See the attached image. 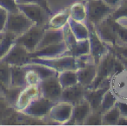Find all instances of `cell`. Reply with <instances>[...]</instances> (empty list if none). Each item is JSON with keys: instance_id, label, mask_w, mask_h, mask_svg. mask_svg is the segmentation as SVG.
Listing matches in <instances>:
<instances>
[{"instance_id": "cell-3", "label": "cell", "mask_w": 127, "mask_h": 126, "mask_svg": "<svg viewBox=\"0 0 127 126\" xmlns=\"http://www.w3.org/2000/svg\"><path fill=\"white\" fill-rule=\"evenodd\" d=\"M118 22L110 15L94 27L100 38L109 47H113L118 44Z\"/></svg>"}, {"instance_id": "cell-28", "label": "cell", "mask_w": 127, "mask_h": 126, "mask_svg": "<svg viewBox=\"0 0 127 126\" xmlns=\"http://www.w3.org/2000/svg\"><path fill=\"white\" fill-rule=\"evenodd\" d=\"M91 53V46H90V41L88 39L85 40H79L77 41L76 45L72 51V56L75 58L81 55L90 54Z\"/></svg>"}, {"instance_id": "cell-29", "label": "cell", "mask_w": 127, "mask_h": 126, "mask_svg": "<svg viewBox=\"0 0 127 126\" xmlns=\"http://www.w3.org/2000/svg\"><path fill=\"white\" fill-rule=\"evenodd\" d=\"M102 117L103 112L100 109L98 110H92L91 113L87 117L86 120L84 124H102Z\"/></svg>"}, {"instance_id": "cell-7", "label": "cell", "mask_w": 127, "mask_h": 126, "mask_svg": "<svg viewBox=\"0 0 127 126\" xmlns=\"http://www.w3.org/2000/svg\"><path fill=\"white\" fill-rule=\"evenodd\" d=\"M73 110L74 104L60 100L55 103L46 117L51 119L53 123L66 124L72 117Z\"/></svg>"}, {"instance_id": "cell-14", "label": "cell", "mask_w": 127, "mask_h": 126, "mask_svg": "<svg viewBox=\"0 0 127 126\" xmlns=\"http://www.w3.org/2000/svg\"><path fill=\"white\" fill-rule=\"evenodd\" d=\"M91 111L92 107L90 103L85 98H84L82 101L74 105L72 117L66 124H84Z\"/></svg>"}, {"instance_id": "cell-36", "label": "cell", "mask_w": 127, "mask_h": 126, "mask_svg": "<svg viewBox=\"0 0 127 126\" xmlns=\"http://www.w3.org/2000/svg\"><path fill=\"white\" fill-rule=\"evenodd\" d=\"M3 36H4V32H1V33H0V42H1V39H2Z\"/></svg>"}, {"instance_id": "cell-35", "label": "cell", "mask_w": 127, "mask_h": 126, "mask_svg": "<svg viewBox=\"0 0 127 126\" xmlns=\"http://www.w3.org/2000/svg\"><path fill=\"white\" fill-rule=\"evenodd\" d=\"M118 125H127V117L125 116H120L118 121Z\"/></svg>"}, {"instance_id": "cell-24", "label": "cell", "mask_w": 127, "mask_h": 126, "mask_svg": "<svg viewBox=\"0 0 127 126\" xmlns=\"http://www.w3.org/2000/svg\"><path fill=\"white\" fill-rule=\"evenodd\" d=\"M11 65L7 62L0 60V87L7 89L11 84Z\"/></svg>"}, {"instance_id": "cell-22", "label": "cell", "mask_w": 127, "mask_h": 126, "mask_svg": "<svg viewBox=\"0 0 127 126\" xmlns=\"http://www.w3.org/2000/svg\"><path fill=\"white\" fill-rule=\"evenodd\" d=\"M111 15L120 25L127 28V0H121Z\"/></svg>"}, {"instance_id": "cell-8", "label": "cell", "mask_w": 127, "mask_h": 126, "mask_svg": "<svg viewBox=\"0 0 127 126\" xmlns=\"http://www.w3.org/2000/svg\"><path fill=\"white\" fill-rule=\"evenodd\" d=\"M31 58H32V53L27 51L26 48L24 47L22 44L14 42L7 54L1 60L7 62L11 65L24 66L30 62Z\"/></svg>"}, {"instance_id": "cell-26", "label": "cell", "mask_w": 127, "mask_h": 126, "mask_svg": "<svg viewBox=\"0 0 127 126\" xmlns=\"http://www.w3.org/2000/svg\"><path fill=\"white\" fill-rule=\"evenodd\" d=\"M15 40H16V38L14 36L8 33V32H4V36H3L1 42H0V60L7 54L9 50L14 44Z\"/></svg>"}, {"instance_id": "cell-37", "label": "cell", "mask_w": 127, "mask_h": 126, "mask_svg": "<svg viewBox=\"0 0 127 126\" xmlns=\"http://www.w3.org/2000/svg\"><path fill=\"white\" fill-rule=\"evenodd\" d=\"M84 1H88V0H84Z\"/></svg>"}, {"instance_id": "cell-13", "label": "cell", "mask_w": 127, "mask_h": 126, "mask_svg": "<svg viewBox=\"0 0 127 126\" xmlns=\"http://www.w3.org/2000/svg\"><path fill=\"white\" fill-rule=\"evenodd\" d=\"M85 91H86V88L84 87L78 83L74 85L64 88L61 100L71 103L75 105L85 98Z\"/></svg>"}, {"instance_id": "cell-10", "label": "cell", "mask_w": 127, "mask_h": 126, "mask_svg": "<svg viewBox=\"0 0 127 126\" xmlns=\"http://www.w3.org/2000/svg\"><path fill=\"white\" fill-rule=\"evenodd\" d=\"M88 26L90 29L89 41L91 46V55L93 58L96 64H97L102 57L110 50V47L100 38L93 25H88Z\"/></svg>"}, {"instance_id": "cell-33", "label": "cell", "mask_w": 127, "mask_h": 126, "mask_svg": "<svg viewBox=\"0 0 127 126\" xmlns=\"http://www.w3.org/2000/svg\"><path fill=\"white\" fill-rule=\"evenodd\" d=\"M117 106L119 109L121 116H125V117H127V102L123 101V100H118V102H117Z\"/></svg>"}, {"instance_id": "cell-27", "label": "cell", "mask_w": 127, "mask_h": 126, "mask_svg": "<svg viewBox=\"0 0 127 126\" xmlns=\"http://www.w3.org/2000/svg\"><path fill=\"white\" fill-rule=\"evenodd\" d=\"M118 100V99L116 96V95L112 92V91L111 89H109L105 92V94L104 95V97L102 99V103H101L100 110L104 113V111H106V110L112 108L113 106H115Z\"/></svg>"}, {"instance_id": "cell-19", "label": "cell", "mask_w": 127, "mask_h": 126, "mask_svg": "<svg viewBox=\"0 0 127 126\" xmlns=\"http://www.w3.org/2000/svg\"><path fill=\"white\" fill-rule=\"evenodd\" d=\"M70 15L74 20L87 24V8L86 1L79 0L73 3L70 6Z\"/></svg>"}, {"instance_id": "cell-30", "label": "cell", "mask_w": 127, "mask_h": 126, "mask_svg": "<svg viewBox=\"0 0 127 126\" xmlns=\"http://www.w3.org/2000/svg\"><path fill=\"white\" fill-rule=\"evenodd\" d=\"M26 67V66H25ZM26 71V84L27 85H34V84H37L39 85L41 82V77H39L38 73H37L36 70H34L33 69L27 68Z\"/></svg>"}, {"instance_id": "cell-20", "label": "cell", "mask_w": 127, "mask_h": 126, "mask_svg": "<svg viewBox=\"0 0 127 126\" xmlns=\"http://www.w3.org/2000/svg\"><path fill=\"white\" fill-rule=\"evenodd\" d=\"M68 24H69L71 30L72 31L73 34L78 41L89 38L90 29H89V26L86 23L76 21L70 17L69 20H68Z\"/></svg>"}, {"instance_id": "cell-31", "label": "cell", "mask_w": 127, "mask_h": 126, "mask_svg": "<svg viewBox=\"0 0 127 126\" xmlns=\"http://www.w3.org/2000/svg\"><path fill=\"white\" fill-rule=\"evenodd\" d=\"M0 6L5 9L8 12H18L20 11L18 4L16 0H0Z\"/></svg>"}, {"instance_id": "cell-21", "label": "cell", "mask_w": 127, "mask_h": 126, "mask_svg": "<svg viewBox=\"0 0 127 126\" xmlns=\"http://www.w3.org/2000/svg\"><path fill=\"white\" fill-rule=\"evenodd\" d=\"M70 8V7H69ZM66 8L62 11H59L51 16L49 21V26L55 29H62L68 23L70 18V9Z\"/></svg>"}, {"instance_id": "cell-15", "label": "cell", "mask_w": 127, "mask_h": 126, "mask_svg": "<svg viewBox=\"0 0 127 126\" xmlns=\"http://www.w3.org/2000/svg\"><path fill=\"white\" fill-rule=\"evenodd\" d=\"M64 41V31L62 29H55L52 27L48 26L47 29L45 30L42 39H41L40 43L37 45V50L42 49V48L45 47L50 44H58V43H61Z\"/></svg>"}, {"instance_id": "cell-6", "label": "cell", "mask_w": 127, "mask_h": 126, "mask_svg": "<svg viewBox=\"0 0 127 126\" xmlns=\"http://www.w3.org/2000/svg\"><path fill=\"white\" fill-rule=\"evenodd\" d=\"M41 96L57 103L60 101L62 97L63 87L58 78V75L43 78L39 84Z\"/></svg>"}, {"instance_id": "cell-23", "label": "cell", "mask_w": 127, "mask_h": 126, "mask_svg": "<svg viewBox=\"0 0 127 126\" xmlns=\"http://www.w3.org/2000/svg\"><path fill=\"white\" fill-rule=\"evenodd\" d=\"M58 78H59L63 89L74 85L78 83L77 70H65L58 72Z\"/></svg>"}, {"instance_id": "cell-11", "label": "cell", "mask_w": 127, "mask_h": 126, "mask_svg": "<svg viewBox=\"0 0 127 126\" xmlns=\"http://www.w3.org/2000/svg\"><path fill=\"white\" fill-rule=\"evenodd\" d=\"M41 96L39 85H27L21 91L19 96L15 104V109L17 111L22 112L30 105L32 102L36 100Z\"/></svg>"}, {"instance_id": "cell-2", "label": "cell", "mask_w": 127, "mask_h": 126, "mask_svg": "<svg viewBox=\"0 0 127 126\" xmlns=\"http://www.w3.org/2000/svg\"><path fill=\"white\" fill-rule=\"evenodd\" d=\"M87 25L96 26L112 13L113 10L104 0L86 1Z\"/></svg>"}, {"instance_id": "cell-17", "label": "cell", "mask_w": 127, "mask_h": 126, "mask_svg": "<svg viewBox=\"0 0 127 126\" xmlns=\"http://www.w3.org/2000/svg\"><path fill=\"white\" fill-rule=\"evenodd\" d=\"M110 88L107 87H98L95 89L92 88H86L85 93V98L89 102L92 110H98L100 109L102 99L104 95Z\"/></svg>"}, {"instance_id": "cell-32", "label": "cell", "mask_w": 127, "mask_h": 126, "mask_svg": "<svg viewBox=\"0 0 127 126\" xmlns=\"http://www.w3.org/2000/svg\"><path fill=\"white\" fill-rule=\"evenodd\" d=\"M8 13L9 12L5 9L0 6V33L4 32L6 21H7L8 18Z\"/></svg>"}, {"instance_id": "cell-12", "label": "cell", "mask_w": 127, "mask_h": 126, "mask_svg": "<svg viewBox=\"0 0 127 126\" xmlns=\"http://www.w3.org/2000/svg\"><path fill=\"white\" fill-rule=\"evenodd\" d=\"M64 55H71L65 43L61 42L58 44H50L42 49L32 52V58H54L58 57L64 56ZM72 56V55H71Z\"/></svg>"}, {"instance_id": "cell-1", "label": "cell", "mask_w": 127, "mask_h": 126, "mask_svg": "<svg viewBox=\"0 0 127 126\" xmlns=\"http://www.w3.org/2000/svg\"><path fill=\"white\" fill-rule=\"evenodd\" d=\"M34 25L35 24L22 11L9 12L4 32L11 34L17 39Z\"/></svg>"}, {"instance_id": "cell-34", "label": "cell", "mask_w": 127, "mask_h": 126, "mask_svg": "<svg viewBox=\"0 0 127 126\" xmlns=\"http://www.w3.org/2000/svg\"><path fill=\"white\" fill-rule=\"evenodd\" d=\"M104 1L108 4V5L111 6L112 9H115V8L118 5V4L120 3L121 0H104Z\"/></svg>"}, {"instance_id": "cell-4", "label": "cell", "mask_w": 127, "mask_h": 126, "mask_svg": "<svg viewBox=\"0 0 127 126\" xmlns=\"http://www.w3.org/2000/svg\"><path fill=\"white\" fill-rule=\"evenodd\" d=\"M20 11L25 13L35 25H46L49 24L51 14L45 7L37 3L18 4Z\"/></svg>"}, {"instance_id": "cell-5", "label": "cell", "mask_w": 127, "mask_h": 126, "mask_svg": "<svg viewBox=\"0 0 127 126\" xmlns=\"http://www.w3.org/2000/svg\"><path fill=\"white\" fill-rule=\"evenodd\" d=\"M49 25H34L29 28L26 32L15 40V42L20 44L27 49L31 53L33 52L37 49V45L40 43L44 33Z\"/></svg>"}, {"instance_id": "cell-16", "label": "cell", "mask_w": 127, "mask_h": 126, "mask_svg": "<svg viewBox=\"0 0 127 126\" xmlns=\"http://www.w3.org/2000/svg\"><path fill=\"white\" fill-rule=\"evenodd\" d=\"M97 68L96 63H90L86 66L77 70L78 82L84 87L88 88L97 77Z\"/></svg>"}, {"instance_id": "cell-25", "label": "cell", "mask_w": 127, "mask_h": 126, "mask_svg": "<svg viewBox=\"0 0 127 126\" xmlns=\"http://www.w3.org/2000/svg\"><path fill=\"white\" fill-rule=\"evenodd\" d=\"M120 111L118 107L117 106V103L115 106L111 108L110 110H106L103 113L102 117V124H106V125H114L118 124V121L119 119Z\"/></svg>"}, {"instance_id": "cell-18", "label": "cell", "mask_w": 127, "mask_h": 126, "mask_svg": "<svg viewBox=\"0 0 127 126\" xmlns=\"http://www.w3.org/2000/svg\"><path fill=\"white\" fill-rule=\"evenodd\" d=\"M26 71L25 65H11V84L10 87L25 88L27 86L26 84Z\"/></svg>"}, {"instance_id": "cell-9", "label": "cell", "mask_w": 127, "mask_h": 126, "mask_svg": "<svg viewBox=\"0 0 127 126\" xmlns=\"http://www.w3.org/2000/svg\"><path fill=\"white\" fill-rule=\"evenodd\" d=\"M54 104V102L40 96L38 98L32 102L30 105L22 111V113L35 118H44L49 114L50 110Z\"/></svg>"}]
</instances>
